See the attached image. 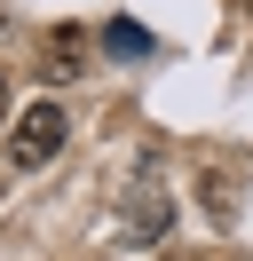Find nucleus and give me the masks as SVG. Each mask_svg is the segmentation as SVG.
Instances as JSON below:
<instances>
[{
	"label": "nucleus",
	"instance_id": "1",
	"mask_svg": "<svg viewBox=\"0 0 253 261\" xmlns=\"http://www.w3.org/2000/svg\"><path fill=\"white\" fill-rule=\"evenodd\" d=\"M63 103H32V111H16V127H8V159L16 166H47L63 150Z\"/></svg>",
	"mask_w": 253,
	"mask_h": 261
},
{
	"label": "nucleus",
	"instance_id": "2",
	"mask_svg": "<svg viewBox=\"0 0 253 261\" xmlns=\"http://www.w3.org/2000/svg\"><path fill=\"white\" fill-rule=\"evenodd\" d=\"M111 48H119V56H142V48H150V40H142L135 24H111Z\"/></svg>",
	"mask_w": 253,
	"mask_h": 261
},
{
	"label": "nucleus",
	"instance_id": "3",
	"mask_svg": "<svg viewBox=\"0 0 253 261\" xmlns=\"http://www.w3.org/2000/svg\"><path fill=\"white\" fill-rule=\"evenodd\" d=\"M0 103H8V71H0Z\"/></svg>",
	"mask_w": 253,
	"mask_h": 261
},
{
	"label": "nucleus",
	"instance_id": "4",
	"mask_svg": "<svg viewBox=\"0 0 253 261\" xmlns=\"http://www.w3.org/2000/svg\"><path fill=\"white\" fill-rule=\"evenodd\" d=\"M237 8H245V16H253V0H237Z\"/></svg>",
	"mask_w": 253,
	"mask_h": 261
},
{
	"label": "nucleus",
	"instance_id": "5",
	"mask_svg": "<svg viewBox=\"0 0 253 261\" xmlns=\"http://www.w3.org/2000/svg\"><path fill=\"white\" fill-rule=\"evenodd\" d=\"M190 261H198V253H190Z\"/></svg>",
	"mask_w": 253,
	"mask_h": 261
}]
</instances>
